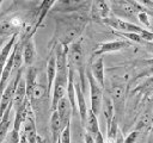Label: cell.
I'll list each match as a JSON object with an SVG mask.
<instances>
[{
    "label": "cell",
    "mask_w": 153,
    "mask_h": 143,
    "mask_svg": "<svg viewBox=\"0 0 153 143\" xmlns=\"http://www.w3.org/2000/svg\"><path fill=\"white\" fill-rule=\"evenodd\" d=\"M92 74V76L96 79V81L104 88L105 87V69H104V60L103 57L98 56L93 63L91 64L90 69H88Z\"/></svg>",
    "instance_id": "17"
},
{
    "label": "cell",
    "mask_w": 153,
    "mask_h": 143,
    "mask_svg": "<svg viewBox=\"0 0 153 143\" xmlns=\"http://www.w3.org/2000/svg\"><path fill=\"white\" fill-rule=\"evenodd\" d=\"M103 117H104V120H105V124H106V130L110 129L112 122L116 118V114H115V107H114V102L109 95V93H104V97H103V102H102V110H100Z\"/></svg>",
    "instance_id": "14"
},
{
    "label": "cell",
    "mask_w": 153,
    "mask_h": 143,
    "mask_svg": "<svg viewBox=\"0 0 153 143\" xmlns=\"http://www.w3.org/2000/svg\"><path fill=\"white\" fill-rule=\"evenodd\" d=\"M68 76H69V69L68 70H61V72L56 70V77H55L53 89H51V104H50L51 112L56 110L59 101L66 97Z\"/></svg>",
    "instance_id": "6"
},
{
    "label": "cell",
    "mask_w": 153,
    "mask_h": 143,
    "mask_svg": "<svg viewBox=\"0 0 153 143\" xmlns=\"http://www.w3.org/2000/svg\"><path fill=\"white\" fill-rule=\"evenodd\" d=\"M129 91V86L126 83L121 82H115L110 81V88L108 89V93L114 102L115 107V114L117 120L120 117L124 114V108H126V100H127V94Z\"/></svg>",
    "instance_id": "5"
},
{
    "label": "cell",
    "mask_w": 153,
    "mask_h": 143,
    "mask_svg": "<svg viewBox=\"0 0 153 143\" xmlns=\"http://www.w3.org/2000/svg\"><path fill=\"white\" fill-rule=\"evenodd\" d=\"M74 79H75V74H74ZM74 82H75V93H76L78 112H79V116H80L81 125L85 126L88 108H87L86 100H85V97H84V89H82V87H81V85H80V80H79V81H75V80H74Z\"/></svg>",
    "instance_id": "13"
},
{
    "label": "cell",
    "mask_w": 153,
    "mask_h": 143,
    "mask_svg": "<svg viewBox=\"0 0 153 143\" xmlns=\"http://www.w3.org/2000/svg\"><path fill=\"white\" fill-rule=\"evenodd\" d=\"M84 141H85V143H96L93 137L87 132H85V135H84Z\"/></svg>",
    "instance_id": "28"
},
{
    "label": "cell",
    "mask_w": 153,
    "mask_h": 143,
    "mask_svg": "<svg viewBox=\"0 0 153 143\" xmlns=\"http://www.w3.org/2000/svg\"><path fill=\"white\" fill-rule=\"evenodd\" d=\"M147 143H153V133L149 136V138H148V141H147Z\"/></svg>",
    "instance_id": "29"
},
{
    "label": "cell",
    "mask_w": 153,
    "mask_h": 143,
    "mask_svg": "<svg viewBox=\"0 0 153 143\" xmlns=\"http://www.w3.org/2000/svg\"><path fill=\"white\" fill-rule=\"evenodd\" d=\"M57 143H61V141H60V139H59V141H57Z\"/></svg>",
    "instance_id": "31"
},
{
    "label": "cell",
    "mask_w": 153,
    "mask_h": 143,
    "mask_svg": "<svg viewBox=\"0 0 153 143\" xmlns=\"http://www.w3.org/2000/svg\"><path fill=\"white\" fill-rule=\"evenodd\" d=\"M86 77H87V82L90 86V99H91L90 108L98 116L102 110V102H103V97H104L103 87L96 81V79L92 76V74L88 69L86 72Z\"/></svg>",
    "instance_id": "9"
},
{
    "label": "cell",
    "mask_w": 153,
    "mask_h": 143,
    "mask_svg": "<svg viewBox=\"0 0 153 143\" xmlns=\"http://www.w3.org/2000/svg\"><path fill=\"white\" fill-rule=\"evenodd\" d=\"M27 99L26 97V82H25V79L22 77L18 86H17V89H16V93H14V98H13V107L17 110L20 105L24 104V101Z\"/></svg>",
    "instance_id": "22"
},
{
    "label": "cell",
    "mask_w": 153,
    "mask_h": 143,
    "mask_svg": "<svg viewBox=\"0 0 153 143\" xmlns=\"http://www.w3.org/2000/svg\"><path fill=\"white\" fill-rule=\"evenodd\" d=\"M2 1H4V0H0V6H1V4H2Z\"/></svg>",
    "instance_id": "30"
},
{
    "label": "cell",
    "mask_w": 153,
    "mask_h": 143,
    "mask_svg": "<svg viewBox=\"0 0 153 143\" xmlns=\"http://www.w3.org/2000/svg\"><path fill=\"white\" fill-rule=\"evenodd\" d=\"M110 7L115 17L131 23L133 20H137V14L140 12L146 11L145 7L133 0H110Z\"/></svg>",
    "instance_id": "3"
},
{
    "label": "cell",
    "mask_w": 153,
    "mask_h": 143,
    "mask_svg": "<svg viewBox=\"0 0 153 143\" xmlns=\"http://www.w3.org/2000/svg\"><path fill=\"white\" fill-rule=\"evenodd\" d=\"M1 42H2V41H1V39H0V44H1Z\"/></svg>",
    "instance_id": "32"
},
{
    "label": "cell",
    "mask_w": 153,
    "mask_h": 143,
    "mask_svg": "<svg viewBox=\"0 0 153 143\" xmlns=\"http://www.w3.org/2000/svg\"><path fill=\"white\" fill-rule=\"evenodd\" d=\"M63 131V126L60 119V116L57 113V111H53L50 114V132H51V142L57 143V141L60 139L61 132Z\"/></svg>",
    "instance_id": "21"
},
{
    "label": "cell",
    "mask_w": 153,
    "mask_h": 143,
    "mask_svg": "<svg viewBox=\"0 0 153 143\" xmlns=\"http://www.w3.org/2000/svg\"><path fill=\"white\" fill-rule=\"evenodd\" d=\"M55 18L56 43L63 46H69L75 41L80 39V36L91 19L90 12H75V13H57Z\"/></svg>",
    "instance_id": "1"
},
{
    "label": "cell",
    "mask_w": 153,
    "mask_h": 143,
    "mask_svg": "<svg viewBox=\"0 0 153 143\" xmlns=\"http://www.w3.org/2000/svg\"><path fill=\"white\" fill-rule=\"evenodd\" d=\"M139 135H140V132H139V131L133 130L131 132H129V133H128V136H127V137H124V143H135V142H136V139L139 138Z\"/></svg>",
    "instance_id": "26"
},
{
    "label": "cell",
    "mask_w": 153,
    "mask_h": 143,
    "mask_svg": "<svg viewBox=\"0 0 153 143\" xmlns=\"http://www.w3.org/2000/svg\"><path fill=\"white\" fill-rule=\"evenodd\" d=\"M22 77H23V69L20 68L16 73V75L13 76V79L7 83V86L5 87V89L2 91L1 97H0V118L2 117V114L5 113V111L11 105H13L14 93H16L17 86H18V83H19V81H20Z\"/></svg>",
    "instance_id": "8"
},
{
    "label": "cell",
    "mask_w": 153,
    "mask_h": 143,
    "mask_svg": "<svg viewBox=\"0 0 153 143\" xmlns=\"http://www.w3.org/2000/svg\"><path fill=\"white\" fill-rule=\"evenodd\" d=\"M84 128L86 129V132L90 133L93 137V139H94L96 143H105L104 137H103V133H102L100 128H99L98 116L91 108H88L87 118H86V124H85Z\"/></svg>",
    "instance_id": "10"
},
{
    "label": "cell",
    "mask_w": 153,
    "mask_h": 143,
    "mask_svg": "<svg viewBox=\"0 0 153 143\" xmlns=\"http://www.w3.org/2000/svg\"><path fill=\"white\" fill-rule=\"evenodd\" d=\"M36 60V46L32 37L25 39L23 45V61L27 67H31Z\"/></svg>",
    "instance_id": "19"
},
{
    "label": "cell",
    "mask_w": 153,
    "mask_h": 143,
    "mask_svg": "<svg viewBox=\"0 0 153 143\" xmlns=\"http://www.w3.org/2000/svg\"><path fill=\"white\" fill-rule=\"evenodd\" d=\"M90 15L92 19L104 20L111 15V7L106 0H92Z\"/></svg>",
    "instance_id": "12"
},
{
    "label": "cell",
    "mask_w": 153,
    "mask_h": 143,
    "mask_svg": "<svg viewBox=\"0 0 153 143\" xmlns=\"http://www.w3.org/2000/svg\"><path fill=\"white\" fill-rule=\"evenodd\" d=\"M152 75H153V58L141 61L139 70L135 73V76H134V80L131 81V83L136 80H140V79L146 77V76H152Z\"/></svg>",
    "instance_id": "23"
},
{
    "label": "cell",
    "mask_w": 153,
    "mask_h": 143,
    "mask_svg": "<svg viewBox=\"0 0 153 143\" xmlns=\"http://www.w3.org/2000/svg\"><path fill=\"white\" fill-rule=\"evenodd\" d=\"M152 125H153V108H147L139 116V118L135 123L134 130H136L139 132L148 131V130H151Z\"/></svg>",
    "instance_id": "18"
},
{
    "label": "cell",
    "mask_w": 153,
    "mask_h": 143,
    "mask_svg": "<svg viewBox=\"0 0 153 143\" xmlns=\"http://www.w3.org/2000/svg\"><path fill=\"white\" fill-rule=\"evenodd\" d=\"M133 1H135L136 4H139L145 8H149V10L153 8V0H133Z\"/></svg>",
    "instance_id": "27"
},
{
    "label": "cell",
    "mask_w": 153,
    "mask_h": 143,
    "mask_svg": "<svg viewBox=\"0 0 153 143\" xmlns=\"http://www.w3.org/2000/svg\"><path fill=\"white\" fill-rule=\"evenodd\" d=\"M56 111H57V113H59V116H60L62 126H63V129H65L67 125L71 124V118H72V116L74 114V113H73L72 105H71V102H69V100H68L67 97L62 98V99L59 101L57 107H56Z\"/></svg>",
    "instance_id": "15"
},
{
    "label": "cell",
    "mask_w": 153,
    "mask_h": 143,
    "mask_svg": "<svg viewBox=\"0 0 153 143\" xmlns=\"http://www.w3.org/2000/svg\"><path fill=\"white\" fill-rule=\"evenodd\" d=\"M18 36H19V33H16V35L11 36L10 38H7L6 43L0 49V79H1L2 70H4V68H5V66H6L7 61H8V57L11 55V52H12L17 41H18Z\"/></svg>",
    "instance_id": "16"
},
{
    "label": "cell",
    "mask_w": 153,
    "mask_h": 143,
    "mask_svg": "<svg viewBox=\"0 0 153 143\" xmlns=\"http://www.w3.org/2000/svg\"><path fill=\"white\" fill-rule=\"evenodd\" d=\"M92 0H57L51 11L55 13L90 12Z\"/></svg>",
    "instance_id": "7"
},
{
    "label": "cell",
    "mask_w": 153,
    "mask_h": 143,
    "mask_svg": "<svg viewBox=\"0 0 153 143\" xmlns=\"http://www.w3.org/2000/svg\"><path fill=\"white\" fill-rule=\"evenodd\" d=\"M13 108V105H11L6 111L5 113L2 114V117L0 118V143H4L5 138L7 137V133H8V130H10V114H11V110Z\"/></svg>",
    "instance_id": "24"
},
{
    "label": "cell",
    "mask_w": 153,
    "mask_h": 143,
    "mask_svg": "<svg viewBox=\"0 0 153 143\" xmlns=\"http://www.w3.org/2000/svg\"><path fill=\"white\" fill-rule=\"evenodd\" d=\"M130 46V42L128 39H116V41H111V42H105L99 44L96 50L93 51V56H102L103 54H108V52H115L118 51L121 49L128 48Z\"/></svg>",
    "instance_id": "11"
},
{
    "label": "cell",
    "mask_w": 153,
    "mask_h": 143,
    "mask_svg": "<svg viewBox=\"0 0 153 143\" xmlns=\"http://www.w3.org/2000/svg\"><path fill=\"white\" fill-rule=\"evenodd\" d=\"M67 57H68V64L69 68H72L76 75L79 76L80 80V85L82 87V89H85V77H86V73H85V55H84V48L81 44V39L75 41L74 43H72L68 46V52H67Z\"/></svg>",
    "instance_id": "2"
},
{
    "label": "cell",
    "mask_w": 153,
    "mask_h": 143,
    "mask_svg": "<svg viewBox=\"0 0 153 143\" xmlns=\"http://www.w3.org/2000/svg\"><path fill=\"white\" fill-rule=\"evenodd\" d=\"M137 21H140L141 24H143L146 27H149L151 29V24H149V18H148V14H147V11H142L137 14Z\"/></svg>",
    "instance_id": "25"
},
{
    "label": "cell",
    "mask_w": 153,
    "mask_h": 143,
    "mask_svg": "<svg viewBox=\"0 0 153 143\" xmlns=\"http://www.w3.org/2000/svg\"><path fill=\"white\" fill-rule=\"evenodd\" d=\"M104 24H106L108 26H110L111 29H114L117 32H133V33H139L142 36L143 41H153V31L146 30L131 21L128 20H123L121 18H117L115 15H110L109 18L103 20Z\"/></svg>",
    "instance_id": "4"
},
{
    "label": "cell",
    "mask_w": 153,
    "mask_h": 143,
    "mask_svg": "<svg viewBox=\"0 0 153 143\" xmlns=\"http://www.w3.org/2000/svg\"><path fill=\"white\" fill-rule=\"evenodd\" d=\"M56 77V56L54 50L50 52L48 62H47V88H48V94H50L53 89V85Z\"/></svg>",
    "instance_id": "20"
}]
</instances>
